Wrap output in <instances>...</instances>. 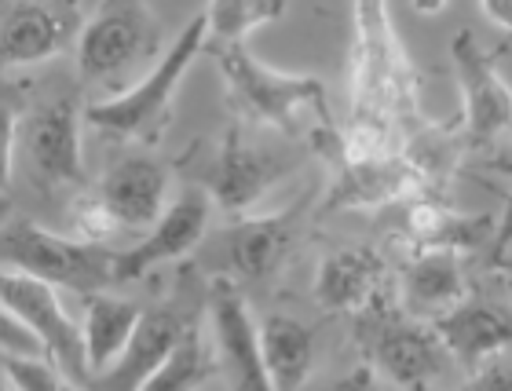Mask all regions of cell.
<instances>
[{"label": "cell", "instance_id": "6da1fadb", "mask_svg": "<svg viewBox=\"0 0 512 391\" xmlns=\"http://www.w3.org/2000/svg\"><path fill=\"white\" fill-rule=\"evenodd\" d=\"M227 85V106L235 110V121L249 128H267L282 139H304L311 150V136L322 128H333L330 96L322 77L286 74L260 63L246 44L209 48Z\"/></svg>", "mask_w": 512, "mask_h": 391}, {"label": "cell", "instance_id": "7a4b0ae2", "mask_svg": "<svg viewBox=\"0 0 512 391\" xmlns=\"http://www.w3.org/2000/svg\"><path fill=\"white\" fill-rule=\"evenodd\" d=\"M352 121L384 125L410 139L417 125V77L384 4H355Z\"/></svg>", "mask_w": 512, "mask_h": 391}, {"label": "cell", "instance_id": "3957f363", "mask_svg": "<svg viewBox=\"0 0 512 391\" xmlns=\"http://www.w3.org/2000/svg\"><path fill=\"white\" fill-rule=\"evenodd\" d=\"M19 114V147L30 183L48 198H70L92 191L88 187L85 150H81V125H85V103L74 85L52 88L22 85Z\"/></svg>", "mask_w": 512, "mask_h": 391}, {"label": "cell", "instance_id": "277c9868", "mask_svg": "<svg viewBox=\"0 0 512 391\" xmlns=\"http://www.w3.org/2000/svg\"><path fill=\"white\" fill-rule=\"evenodd\" d=\"M205 37H209V22H205V8H202L194 11L191 22L169 44V52H161L158 63L150 66L136 85L118 92V96L88 103L85 125L96 128L99 136L118 139V143L154 147L172 121V103H176L183 74L205 52Z\"/></svg>", "mask_w": 512, "mask_h": 391}, {"label": "cell", "instance_id": "5b68a950", "mask_svg": "<svg viewBox=\"0 0 512 391\" xmlns=\"http://www.w3.org/2000/svg\"><path fill=\"white\" fill-rule=\"evenodd\" d=\"M161 59V19L143 0H110L92 8L77 41V77L88 88L125 92L136 74Z\"/></svg>", "mask_w": 512, "mask_h": 391}, {"label": "cell", "instance_id": "8992f818", "mask_svg": "<svg viewBox=\"0 0 512 391\" xmlns=\"http://www.w3.org/2000/svg\"><path fill=\"white\" fill-rule=\"evenodd\" d=\"M205 282L202 271L194 264H183L172 293L165 300L143 307L136 333L128 340L125 355H121L110 370L96 373L85 391H139L154 373L172 359V351L180 348L183 337L191 333L198 322H205Z\"/></svg>", "mask_w": 512, "mask_h": 391}, {"label": "cell", "instance_id": "52a82bcc", "mask_svg": "<svg viewBox=\"0 0 512 391\" xmlns=\"http://www.w3.org/2000/svg\"><path fill=\"white\" fill-rule=\"evenodd\" d=\"M355 344L363 351V362L374 366L384 381L403 391H421L450 370V351L443 348L432 322L406 315L392 293L377 304L352 315Z\"/></svg>", "mask_w": 512, "mask_h": 391}, {"label": "cell", "instance_id": "ba28073f", "mask_svg": "<svg viewBox=\"0 0 512 391\" xmlns=\"http://www.w3.org/2000/svg\"><path fill=\"white\" fill-rule=\"evenodd\" d=\"M118 253L99 242L63 238L37 220H11L0 227V267L41 278L48 286L77 296H99L114 286Z\"/></svg>", "mask_w": 512, "mask_h": 391}, {"label": "cell", "instance_id": "9c48e42d", "mask_svg": "<svg viewBox=\"0 0 512 391\" xmlns=\"http://www.w3.org/2000/svg\"><path fill=\"white\" fill-rule=\"evenodd\" d=\"M304 161V154H297L293 147H260L246 136L242 121H231L224 132V139L205 154L202 165H194L198 187L209 191L213 205L227 212V216H253V205L264 201V194L275 187L286 172H293Z\"/></svg>", "mask_w": 512, "mask_h": 391}, {"label": "cell", "instance_id": "30bf717a", "mask_svg": "<svg viewBox=\"0 0 512 391\" xmlns=\"http://www.w3.org/2000/svg\"><path fill=\"white\" fill-rule=\"evenodd\" d=\"M308 216L311 198L300 194L286 209L253 212V216L235 220L220 234V245H216V260H220L216 275L231 278L242 289H267L286 271L289 256L297 253L300 238L308 231Z\"/></svg>", "mask_w": 512, "mask_h": 391}, {"label": "cell", "instance_id": "8fae6325", "mask_svg": "<svg viewBox=\"0 0 512 391\" xmlns=\"http://www.w3.org/2000/svg\"><path fill=\"white\" fill-rule=\"evenodd\" d=\"M330 161L333 180L322 194L319 216L330 212H377L388 205H410L417 198H439V183L414 154L395 158H344L322 154Z\"/></svg>", "mask_w": 512, "mask_h": 391}, {"label": "cell", "instance_id": "7c38bea8", "mask_svg": "<svg viewBox=\"0 0 512 391\" xmlns=\"http://www.w3.org/2000/svg\"><path fill=\"white\" fill-rule=\"evenodd\" d=\"M0 304L8 307L15 318L26 322V329L44 344L48 362L63 373L66 381L77 384V388H88L92 370H88L81 326L66 315L63 300H59V289L41 282V278H30V275L4 271V267H0Z\"/></svg>", "mask_w": 512, "mask_h": 391}, {"label": "cell", "instance_id": "4fadbf2b", "mask_svg": "<svg viewBox=\"0 0 512 391\" xmlns=\"http://www.w3.org/2000/svg\"><path fill=\"white\" fill-rule=\"evenodd\" d=\"M205 326L213 337L216 366L224 370L231 391H271L264 355H260V326L246 300V289L224 275H209Z\"/></svg>", "mask_w": 512, "mask_h": 391}, {"label": "cell", "instance_id": "5bb4252c", "mask_svg": "<svg viewBox=\"0 0 512 391\" xmlns=\"http://www.w3.org/2000/svg\"><path fill=\"white\" fill-rule=\"evenodd\" d=\"M92 11L81 4H0V81L22 66L48 63L81 41Z\"/></svg>", "mask_w": 512, "mask_h": 391}, {"label": "cell", "instance_id": "9a60e30c", "mask_svg": "<svg viewBox=\"0 0 512 391\" xmlns=\"http://www.w3.org/2000/svg\"><path fill=\"white\" fill-rule=\"evenodd\" d=\"M450 59L461 85V121L472 147H491L512 132V85L502 77L494 55L472 30H458L450 41Z\"/></svg>", "mask_w": 512, "mask_h": 391}, {"label": "cell", "instance_id": "2e32d148", "mask_svg": "<svg viewBox=\"0 0 512 391\" xmlns=\"http://www.w3.org/2000/svg\"><path fill=\"white\" fill-rule=\"evenodd\" d=\"M213 209L216 205L209 198V191L198 187V183H187L169 201V209L161 212V220L147 231V238L132 245V249H125V253H118V260H114V286L139 282L150 271H158L161 264L191 256L205 242V234H209Z\"/></svg>", "mask_w": 512, "mask_h": 391}, {"label": "cell", "instance_id": "e0dca14e", "mask_svg": "<svg viewBox=\"0 0 512 391\" xmlns=\"http://www.w3.org/2000/svg\"><path fill=\"white\" fill-rule=\"evenodd\" d=\"M169 187V161L150 150H136L121 154L92 191L110 212V220L118 223V231H150L161 220V209H169Z\"/></svg>", "mask_w": 512, "mask_h": 391}, {"label": "cell", "instance_id": "ac0fdd59", "mask_svg": "<svg viewBox=\"0 0 512 391\" xmlns=\"http://www.w3.org/2000/svg\"><path fill=\"white\" fill-rule=\"evenodd\" d=\"M392 293L388 260L370 245H348L337 253H326L315 271V300L330 315H359L381 296Z\"/></svg>", "mask_w": 512, "mask_h": 391}, {"label": "cell", "instance_id": "d6986e66", "mask_svg": "<svg viewBox=\"0 0 512 391\" xmlns=\"http://www.w3.org/2000/svg\"><path fill=\"white\" fill-rule=\"evenodd\" d=\"M432 329L439 333L443 348L450 351V359L465 366L469 373H476L491 359L512 351V315L505 307L491 304V300L469 296L450 315L436 318Z\"/></svg>", "mask_w": 512, "mask_h": 391}, {"label": "cell", "instance_id": "ffe728a7", "mask_svg": "<svg viewBox=\"0 0 512 391\" xmlns=\"http://www.w3.org/2000/svg\"><path fill=\"white\" fill-rule=\"evenodd\" d=\"M469 300L465 256L458 253H414L399 275V307L421 322H436Z\"/></svg>", "mask_w": 512, "mask_h": 391}, {"label": "cell", "instance_id": "44dd1931", "mask_svg": "<svg viewBox=\"0 0 512 391\" xmlns=\"http://www.w3.org/2000/svg\"><path fill=\"white\" fill-rule=\"evenodd\" d=\"M406 238L414 253H472L487 238L494 245V227L498 223L487 212H461L443 198H417L406 205L403 216Z\"/></svg>", "mask_w": 512, "mask_h": 391}, {"label": "cell", "instance_id": "7402d4cb", "mask_svg": "<svg viewBox=\"0 0 512 391\" xmlns=\"http://www.w3.org/2000/svg\"><path fill=\"white\" fill-rule=\"evenodd\" d=\"M260 355L271 391H304L315 373V329L275 311L260 322Z\"/></svg>", "mask_w": 512, "mask_h": 391}, {"label": "cell", "instance_id": "603a6c76", "mask_svg": "<svg viewBox=\"0 0 512 391\" xmlns=\"http://www.w3.org/2000/svg\"><path fill=\"white\" fill-rule=\"evenodd\" d=\"M139 318H143V307H139L136 300H128V296H114V293L88 296L85 322H81V340H85V355H88L92 377L110 370V366L125 355L128 340H132V333H136V326H139Z\"/></svg>", "mask_w": 512, "mask_h": 391}, {"label": "cell", "instance_id": "cb8c5ba5", "mask_svg": "<svg viewBox=\"0 0 512 391\" xmlns=\"http://www.w3.org/2000/svg\"><path fill=\"white\" fill-rule=\"evenodd\" d=\"M216 373H220V366H216L213 337H209V326L198 322V326L183 337L180 348L172 351V359L139 391H202Z\"/></svg>", "mask_w": 512, "mask_h": 391}, {"label": "cell", "instance_id": "d4e9b609", "mask_svg": "<svg viewBox=\"0 0 512 391\" xmlns=\"http://www.w3.org/2000/svg\"><path fill=\"white\" fill-rule=\"evenodd\" d=\"M286 15V4L278 0H224V4H209L205 22H209V37H205V52L209 48H227V44H246L249 33L264 30L267 22H278Z\"/></svg>", "mask_w": 512, "mask_h": 391}, {"label": "cell", "instance_id": "484cf974", "mask_svg": "<svg viewBox=\"0 0 512 391\" xmlns=\"http://www.w3.org/2000/svg\"><path fill=\"white\" fill-rule=\"evenodd\" d=\"M0 370H4L8 384H15L19 391H63V384H66L63 373L55 370L44 355L26 359V355H8V351H0Z\"/></svg>", "mask_w": 512, "mask_h": 391}, {"label": "cell", "instance_id": "4316f807", "mask_svg": "<svg viewBox=\"0 0 512 391\" xmlns=\"http://www.w3.org/2000/svg\"><path fill=\"white\" fill-rule=\"evenodd\" d=\"M19 114L22 96L0 81V191H8L11 165H15V147H19Z\"/></svg>", "mask_w": 512, "mask_h": 391}, {"label": "cell", "instance_id": "83f0119b", "mask_svg": "<svg viewBox=\"0 0 512 391\" xmlns=\"http://www.w3.org/2000/svg\"><path fill=\"white\" fill-rule=\"evenodd\" d=\"M70 223H74V231L81 234V242L103 245V238L118 234V223L110 220V212L103 209V201L96 198V191L77 194V198L70 201Z\"/></svg>", "mask_w": 512, "mask_h": 391}, {"label": "cell", "instance_id": "f1b7e54d", "mask_svg": "<svg viewBox=\"0 0 512 391\" xmlns=\"http://www.w3.org/2000/svg\"><path fill=\"white\" fill-rule=\"evenodd\" d=\"M0 351H8V355H26V359L44 355L41 340L33 337L30 329H26V322L11 315L4 304H0ZM44 359H48V355H44Z\"/></svg>", "mask_w": 512, "mask_h": 391}, {"label": "cell", "instance_id": "f546056e", "mask_svg": "<svg viewBox=\"0 0 512 391\" xmlns=\"http://www.w3.org/2000/svg\"><path fill=\"white\" fill-rule=\"evenodd\" d=\"M465 391H512V351L491 359L487 366L472 373V381Z\"/></svg>", "mask_w": 512, "mask_h": 391}, {"label": "cell", "instance_id": "4dcf8cb0", "mask_svg": "<svg viewBox=\"0 0 512 391\" xmlns=\"http://www.w3.org/2000/svg\"><path fill=\"white\" fill-rule=\"evenodd\" d=\"M330 391H403V388H395L392 381H384V377L374 370V366H366V362H359V366L344 373L341 381L333 384Z\"/></svg>", "mask_w": 512, "mask_h": 391}, {"label": "cell", "instance_id": "1f68e13d", "mask_svg": "<svg viewBox=\"0 0 512 391\" xmlns=\"http://www.w3.org/2000/svg\"><path fill=\"white\" fill-rule=\"evenodd\" d=\"M480 15L491 22L494 30H502L505 37H512V0H483Z\"/></svg>", "mask_w": 512, "mask_h": 391}, {"label": "cell", "instance_id": "d6a6232c", "mask_svg": "<svg viewBox=\"0 0 512 391\" xmlns=\"http://www.w3.org/2000/svg\"><path fill=\"white\" fill-rule=\"evenodd\" d=\"M505 245H512V194H505V209H502V220L494 227V245H491V256L502 253Z\"/></svg>", "mask_w": 512, "mask_h": 391}, {"label": "cell", "instance_id": "836d02e7", "mask_svg": "<svg viewBox=\"0 0 512 391\" xmlns=\"http://www.w3.org/2000/svg\"><path fill=\"white\" fill-rule=\"evenodd\" d=\"M491 267L498 271V275H505L512 282V245H505L502 253H494L491 256Z\"/></svg>", "mask_w": 512, "mask_h": 391}, {"label": "cell", "instance_id": "e575fe53", "mask_svg": "<svg viewBox=\"0 0 512 391\" xmlns=\"http://www.w3.org/2000/svg\"><path fill=\"white\" fill-rule=\"evenodd\" d=\"M417 15H439L443 11V4H414Z\"/></svg>", "mask_w": 512, "mask_h": 391}, {"label": "cell", "instance_id": "d590c367", "mask_svg": "<svg viewBox=\"0 0 512 391\" xmlns=\"http://www.w3.org/2000/svg\"><path fill=\"white\" fill-rule=\"evenodd\" d=\"M11 220V205H8V198H0V227Z\"/></svg>", "mask_w": 512, "mask_h": 391}, {"label": "cell", "instance_id": "8d00e7d4", "mask_svg": "<svg viewBox=\"0 0 512 391\" xmlns=\"http://www.w3.org/2000/svg\"><path fill=\"white\" fill-rule=\"evenodd\" d=\"M11 384H8V377H4V370H0V391H8Z\"/></svg>", "mask_w": 512, "mask_h": 391}, {"label": "cell", "instance_id": "74e56055", "mask_svg": "<svg viewBox=\"0 0 512 391\" xmlns=\"http://www.w3.org/2000/svg\"><path fill=\"white\" fill-rule=\"evenodd\" d=\"M63 391H85V388H77V384H70V381H66V384H63Z\"/></svg>", "mask_w": 512, "mask_h": 391}, {"label": "cell", "instance_id": "f35d334b", "mask_svg": "<svg viewBox=\"0 0 512 391\" xmlns=\"http://www.w3.org/2000/svg\"><path fill=\"white\" fill-rule=\"evenodd\" d=\"M421 391H436V388H421Z\"/></svg>", "mask_w": 512, "mask_h": 391}, {"label": "cell", "instance_id": "ab89813d", "mask_svg": "<svg viewBox=\"0 0 512 391\" xmlns=\"http://www.w3.org/2000/svg\"><path fill=\"white\" fill-rule=\"evenodd\" d=\"M509 293H512V282H509Z\"/></svg>", "mask_w": 512, "mask_h": 391}]
</instances>
